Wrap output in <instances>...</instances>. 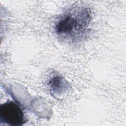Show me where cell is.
<instances>
[{
    "label": "cell",
    "instance_id": "1",
    "mask_svg": "<svg viewBox=\"0 0 126 126\" xmlns=\"http://www.w3.org/2000/svg\"><path fill=\"white\" fill-rule=\"evenodd\" d=\"M92 14L90 8L75 5L63 13L55 22L54 29L59 39L68 43L83 41L90 32Z\"/></svg>",
    "mask_w": 126,
    "mask_h": 126
},
{
    "label": "cell",
    "instance_id": "2",
    "mask_svg": "<svg viewBox=\"0 0 126 126\" xmlns=\"http://www.w3.org/2000/svg\"><path fill=\"white\" fill-rule=\"evenodd\" d=\"M0 122L12 126H22L26 119L21 107L15 102L8 101L0 106Z\"/></svg>",
    "mask_w": 126,
    "mask_h": 126
},
{
    "label": "cell",
    "instance_id": "3",
    "mask_svg": "<svg viewBox=\"0 0 126 126\" xmlns=\"http://www.w3.org/2000/svg\"><path fill=\"white\" fill-rule=\"evenodd\" d=\"M66 81L62 77L56 76L53 77L49 82L50 87L52 91L56 93L57 91L67 89V84Z\"/></svg>",
    "mask_w": 126,
    "mask_h": 126
}]
</instances>
